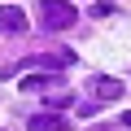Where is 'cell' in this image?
<instances>
[{
  "label": "cell",
  "mask_w": 131,
  "mask_h": 131,
  "mask_svg": "<svg viewBox=\"0 0 131 131\" xmlns=\"http://www.w3.org/2000/svg\"><path fill=\"white\" fill-rule=\"evenodd\" d=\"M79 22V9L66 0H39V26L44 31H70Z\"/></svg>",
  "instance_id": "cell-1"
},
{
  "label": "cell",
  "mask_w": 131,
  "mask_h": 131,
  "mask_svg": "<svg viewBox=\"0 0 131 131\" xmlns=\"http://www.w3.org/2000/svg\"><path fill=\"white\" fill-rule=\"evenodd\" d=\"M127 88H122V79H114V74H96L92 79V96L96 101H118Z\"/></svg>",
  "instance_id": "cell-2"
},
{
  "label": "cell",
  "mask_w": 131,
  "mask_h": 131,
  "mask_svg": "<svg viewBox=\"0 0 131 131\" xmlns=\"http://www.w3.org/2000/svg\"><path fill=\"white\" fill-rule=\"evenodd\" d=\"M26 31V13L18 5H5L0 9V35H22Z\"/></svg>",
  "instance_id": "cell-3"
},
{
  "label": "cell",
  "mask_w": 131,
  "mask_h": 131,
  "mask_svg": "<svg viewBox=\"0 0 131 131\" xmlns=\"http://www.w3.org/2000/svg\"><path fill=\"white\" fill-rule=\"evenodd\" d=\"M26 127H31V131H70V122H66L61 114H31Z\"/></svg>",
  "instance_id": "cell-4"
},
{
  "label": "cell",
  "mask_w": 131,
  "mask_h": 131,
  "mask_svg": "<svg viewBox=\"0 0 131 131\" xmlns=\"http://www.w3.org/2000/svg\"><path fill=\"white\" fill-rule=\"evenodd\" d=\"M44 88H61V83L48 79V74H44V79H39V74H26V79H22V92H44Z\"/></svg>",
  "instance_id": "cell-5"
},
{
  "label": "cell",
  "mask_w": 131,
  "mask_h": 131,
  "mask_svg": "<svg viewBox=\"0 0 131 131\" xmlns=\"http://www.w3.org/2000/svg\"><path fill=\"white\" fill-rule=\"evenodd\" d=\"M70 101H74L70 92H52V96H48V105H52V109H61V105H70Z\"/></svg>",
  "instance_id": "cell-6"
},
{
  "label": "cell",
  "mask_w": 131,
  "mask_h": 131,
  "mask_svg": "<svg viewBox=\"0 0 131 131\" xmlns=\"http://www.w3.org/2000/svg\"><path fill=\"white\" fill-rule=\"evenodd\" d=\"M114 13V5H105V0H101V5H92V18H109Z\"/></svg>",
  "instance_id": "cell-7"
},
{
  "label": "cell",
  "mask_w": 131,
  "mask_h": 131,
  "mask_svg": "<svg viewBox=\"0 0 131 131\" xmlns=\"http://www.w3.org/2000/svg\"><path fill=\"white\" fill-rule=\"evenodd\" d=\"M122 127H131V109H127V114H122Z\"/></svg>",
  "instance_id": "cell-8"
},
{
  "label": "cell",
  "mask_w": 131,
  "mask_h": 131,
  "mask_svg": "<svg viewBox=\"0 0 131 131\" xmlns=\"http://www.w3.org/2000/svg\"><path fill=\"white\" fill-rule=\"evenodd\" d=\"M92 131H109V127H92Z\"/></svg>",
  "instance_id": "cell-9"
}]
</instances>
